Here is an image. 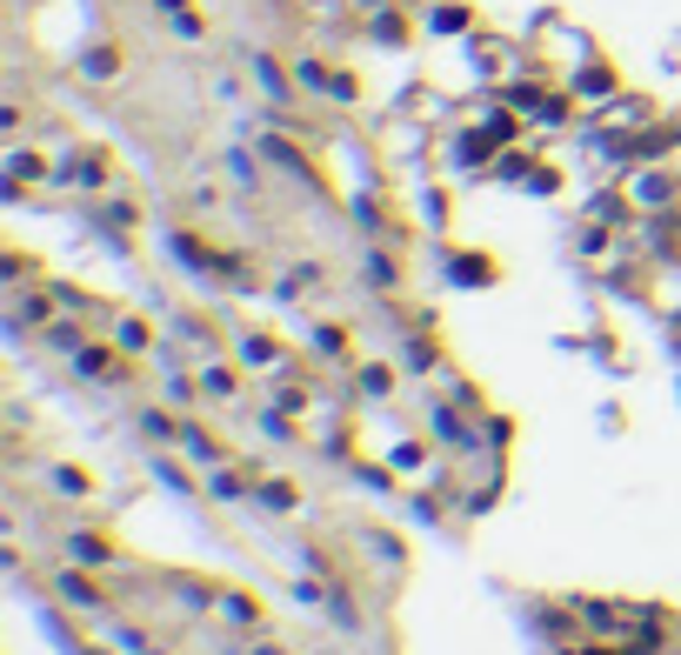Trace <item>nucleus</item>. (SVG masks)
I'll list each match as a JSON object with an SVG mask.
<instances>
[{
  "label": "nucleus",
  "mask_w": 681,
  "mask_h": 655,
  "mask_svg": "<svg viewBox=\"0 0 681 655\" xmlns=\"http://www.w3.org/2000/svg\"><path fill=\"white\" fill-rule=\"evenodd\" d=\"M622 195L635 201V214H674L681 208V175L668 160H641V168L622 181Z\"/></svg>",
  "instance_id": "obj_1"
},
{
  "label": "nucleus",
  "mask_w": 681,
  "mask_h": 655,
  "mask_svg": "<svg viewBox=\"0 0 681 655\" xmlns=\"http://www.w3.org/2000/svg\"><path fill=\"white\" fill-rule=\"evenodd\" d=\"M568 95H574L581 108H609L622 88H615V74H609L602 60H588V67H574V74H568Z\"/></svg>",
  "instance_id": "obj_2"
},
{
  "label": "nucleus",
  "mask_w": 681,
  "mask_h": 655,
  "mask_svg": "<svg viewBox=\"0 0 681 655\" xmlns=\"http://www.w3.org/2000/svg\"><path fill=\"white\" fill-rule=\"evenodd\" d=\"M494 147H501V141H494L488 127H468V134L448 141V160H455L461 175H475V168H488V160H494Z\"/></svg>",
  "instance_id": "obj_3"
},
{
  "label": "nucleus",
  "mask_w": 681,
  "mask_h": 655,
  "mask_svg": "<svg viewBox=\"0 0 681 655\" xmlns=\"http://www.w3.org/2000/svg\"><path fill=\"white\" fill-rule=\"evenodd\" d=\"M80 74H88V80H114V74H121V47H88Z\"/></svg>",
  "instance_id": "obj_4"
},
{
  "label": "nucleus",
  "mask_w": 681,
  "mask_h": 655,
  "mask_svg": "<svg viewBox=\"0 0 681 655\" xmlns=\"http://www.w3.org/2000/svg\"><path fill=\"white\" fill-rule=\"evenodd\" d=\"M74 181H80V188H101V181H108V154H80V160H74Z\"/></svg>",
  "instance_id": "obj_5"
},
{
  "label": "nucleus",
  "mask_w": 681,
  "mask_h": 655,
  "mask_svg": "<svg viewBox=\"0 0 681 655\" xmlns=\"http://www.w3.org/2000/svg\"><path fill=\"white\" fill-rule=\"evenodd\" d=\"M254 74H261V88H268V101H288V80H281V67H275L268 54H254Z\"/></svg>",
  "instance_id": "obj_6"
},
{
  "label": "nucleus",
  "mask_w": 681,
  "mask_h": 655,
  "mask_svg": "<svg viewBox=\"0 0 681 655\" xmlns=\"http://www.w3.org/2000/svg\"><path fill=\"white\" fill-rule=\"evenodd\" d=\"M80 375H114V355L108 348H80Z\"/></svg>",
  "instance_id": "obj_7"
},
{
  "label": "nucleus",
  "mask_w": 681,
  "mask_h": 655,
  "mask_svg": "<svg viewBox=\"0 0 681 655\" xmlns=\"http://www.w3.org/2000/svg\"><path fill=\"white\" fill-rule=\"evenodd\" d=\"M435 27H442V34H461V27H468V14H461V8H442V14H435Z\"/></svg>",
  "instance_id": "obj_8"
},
{
  "label": "nucleus",
  "mask_w": 681,
  "mask_h": 655,
  "mask_svg": "<svg viewBox=\"0 0 681 655\" xmlns=\"http://www.w3.org/2000/svg\"><path fill=\"white\" fill-rule=\"evenodd\" d=\"M154 8H167V14H188V0H154Z\"/></svg>",
  "instance_id": "obj_9"
}]
</instances>
